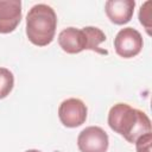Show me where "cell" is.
I'll return each instance as SVG.
<instances>
[{
  "label": "cell",
  "instance_id": "6da1fadb",
  "mask_svg": "<svg viewBox=\"0 0 152 152\" xmlns=\"http://www.w3.org/2000/svg\"><path fill=\"white\" fill-rule=\"evenodd\" d=\"M107 121L112 131L124 137L131 144H134L141 135L152 131L147 114L128 103H115L108 112Z\"/></svg>",
  "mask_w": 152,
  "mask_h": 152
},
{
  "label": "cell",
  "instance_id": "7a4b0ae2",
  "mask_svg": "<svg viewBox=\"0 0 152 152\" xmlns=\"http://www.w3.org/2000/svg\"><path fill=\"white\" fill-rule=\"evenodd\" d=\"M57 15L55 10L46 4L32 6L26 15V36L36 46L49 45L56 33Z\"/></svg>",
  "mask_w": 152,
  "mask_h": 152
},
{
  "label": "cell",
  "instance_id": "3957f363",
  "mask_svg": "<svg viewBox=\"0 0 152 152\" xmlns=\"http://www.w3.org/2000/svg\"><path fill=\"white\" fill-rule=\"evenodd\" d=\"M58 44L61 49L70 55L80 53L83 50H91L94 52L107 55V50H102L100 44L106 42L104 32L96 26H86L82 28L66 27L58 33Z\"/></svg>",
  "mask_w": 152,
  "mask_h": 152
},
{
  "label": "cell",
  "instance_id": "277c9868",
  "mask_svg": "<svg viewBox=\"0 0 152 152\" xmlns=\"http://www.w3.org/2000/svg\"><path fill=\"white\" fill-rule=\"evenodd\" d=\"M144 45L140 32L133 27L121 28L114 38V49L116 55L122 58H133L140 53Z\"/></svg>",
  "mask_w": 152,
  "mask_h": 152
},
{
  "label": "cell",
  "instance_id": "5b68a950",
  "mask_svg": "<svg viewBox=\"0 0 152 152\" xmlns=\"http://www.w3.org/2000/svg\"><path fill=\"white\" fill-rule=\"evenodd\" d=\"M88 108L86 103L76 97H70L64 101L58 107V118L63 126L68 128H76L83 125L87 120Z\"/></svg>",
  "mask_w": 152,
  "mask_h": 152
},
{
  "label": "cell",
  "instance_id": "8992f818",
  "mask_svg": "<svg viewBox=\"0 0 152 152\" xmlns=\"http://www.w3.org/2000/svg\"><path fill=\"white\" fill-rule=\"evenodd\" d=\"M77 146L81 152H107L109 138L99 126H88L77 137Z\"/></svg>",
  "mask_w": 152,
  "mask_h": 152
},
{
  "label": "cell",
  "instance_id": "52a82bcc",
  "mask_svg": "<svg viewBox=\"0 0 152 152\" xmlns=\"http://www.w3.org/2000/svg\"><path fill=\"white\" fill-rule=\"evenodd\" d=\"M20 0H0V33L13 32L21 20Z\"/></svg>",
  "mask_w": 152,
  "mask_h": 152
},
{
  "label": "cell",
  "instance_id": "ba28073f",
  "mask_svg": "<svg viewBox=\"0 0 152 152\" xmlns=\"http://www.w3.org/2000/svg\"><path fill=\"white\" fill-rule=\"evenodd\" d=\"M134 7V0H108L104 4V12L113 24L125 25L132 19Z\"/></svg>",
  "mask_w": 152,
  "mask_h": 152
},
{
  "label": "cell",
  "instance_id": "9c48e42d",
  "mask_svg": "<svg viewBox=\"0 0 152 152\" xmlns=\"http://www.w3.org/2000/svg\"><path fill=\"white\" fill-rule=\"evenodd\" d=\"M13 87H14L13 72L7 68L0 66V100L10 95Z\"/></svg>",
  "mask_w": 152,
  "mask_h": 152
},
{
  "label": "cell",
  "instance_id": "30bf717a",
  "mask_svg": "<svg viewBox=\"0 0 152 152\" xmlns=\"http://www.w3.org/2000/svg\"><path fill=\"white\" fill-rule=\"evenodd\" d=\"M151 7H152V1L147 0L141 5V7L139 10V21L145 27L148 36L152 34V32H151V28H152V8Z\"/></svg>",
  "mask_w": 152,
  "mask_h": 152
},
{
  "label": "cell",
  "instance_id": "8fae6325",
  "mask_svg": "<svg viewBox=\"0 0 152 152\" xmlns=\"http://www.w3.org/2000/svg\"><path fill=\"white\" fill-rule=\"evenodd\" d=\"M151 142H152V133L141 135L134 142L137 152H151Z\"/></svg>",
  "mask_w": 152,
  "mask_h": 152
},
{
  "label": "cell",
  "instance_id": "7c38bea8",
  "mask_svg": "<svg viewBox=\"0 0 152 152\" xmlns=\"http://www.w3.org/2000/svg\"><path fill=\"white\" fill-rule=\"evenodd\" d=\"M25 152H42V151H39V150H27Z\"/></svg>",
  "mask_w": 152,
  "mask_h": 152
}]
</instances>
